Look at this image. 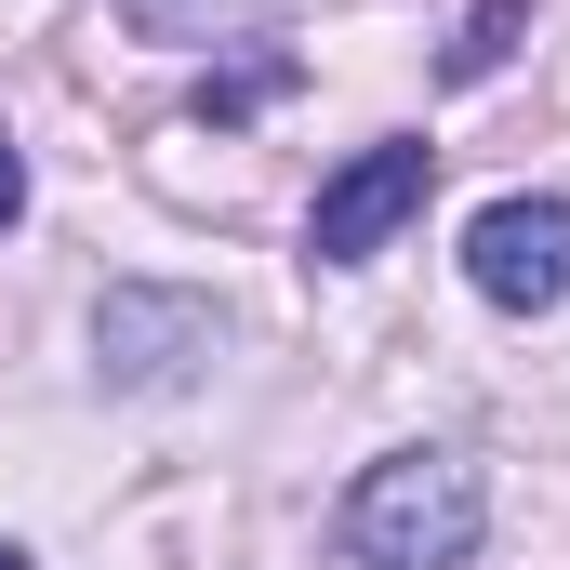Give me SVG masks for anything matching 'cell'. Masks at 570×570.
<instances>
[{"mask_svg": "<svg viewBox=\"0 0 570 570\" xmlns=\"http://www.w3.org/2000/svg\"><path fill=\"white\" fill-rule=\"evenodd\" d=\"M425 186H438V146H412V134H385V146H358L332 186H318V213H305V253L318 266H372L412 213H425Z\"/></svg>", "mask_w": 570, "mask_h": 570, "instance_id": "cell-2", "label": "cell"}, {"mask_svg": "<svg viewBox=\"0 0 570 570\" xmlns=\"http://www.w3.org/2000/svg\"><path fill=\"white\" fill-rule=\"evenodd\" d=\"M107 13H120L134 40H239L266 0H107Z\"/></svg>", "mask_w": 570, "mask_h": 570, "instance_id": "cell-6", "label": "cell"}, {"mask_svg": "<svg viewBox=\"0 0 570 570\" xmlns=\"http://www.w3.org/2000/svg\"><path fill=\"white\" fill-rule=\"evenodd\" d=\"M478 531H491V491H478L464 451H385V464H358V491L332 518L345 570H464Z\"/></svg>", "mask_w": 570, "mask_h": 570, "instance_id": "cell-1", "label": "cell"}, {"mask_svg": "<svg viewBox=\"0 0 570 570\" xmlns=\"http://www.w3.org/2000/svg\"><path fill=\"white\" fill-rule=\"evenodd\" d=\"M518 40H531V0H478V13L451 27V53H438V67H451V80H491Z\"/></svg>", "mask_w": 570, "mask_h": 570, "instance_id": "cell-7", "label": "cell"}, {"mask_svg": "<svg viewBox=\"0 0 570 570\" xmlns=\"http://www.w3.org/2000/svg\"><path fill=\"white\" fill-rule=\"evenodd\" d=\"M226 345V305L213 292H146V279H120L107 305H94V358H107V385H186L199 358Z\"/></svg>", "mask_w": 570, "mask_h": 570, "instance_id": "cell-3", "label": "cell"}, {"mask_svg": "<svg viewBox=\"0 0 570 570\" xmlns=\"http://www.w3.org/2000/svg\"><path fill=\"white\" fill-rule=\"evenodd\" d=\"M0 570H27V558H13V544H0Z\"/></svg>", "mask_w": 570, "mask_h": 570, "instance_id": "cell-9", "label": "cell"}, {"mask_svg": "<svg viewBox=\"0 0 570 570\" xmlns=\"http://www.w3.org/2000/svg\"><path fill=\"white\" fill-rule=\"evenodd\" d=\"M27 213V159H13V134H0V226Z\"/></svg>", "mask_w": 570, "mask_h": 570, "instance_id": "cell-8", "label": "cell"}, {"mask_svg": "<svg viewBox=\"0 0 570 570\" xmlns=\"http://www.w3.org/2000/svg\"><path fill=\"white\" fill-rule=\"evenodd\" d=\"M292 80H305V67H292L279 40H266V53H239V67H213V80H199V120L226 134V120H253V107H279Z\"/></svg>", "mask_w": 570, "mask_h": 570, "instance_id": "cell-5", "label": "cell"}, {"mask_svg": "<svg viewBox=\"0 0 570 570\" xmlns=\"http://www.w3.org/2000/svg\"><path fill=\"white\" fill-rule=\"evenodd\" d=\"M464 279H478V305H504V318L570 305V199H491L464 226Z\"/></svg>", "mask_w": 570, "mask_h": 570, "instance_id": "cell-4", "label": "cell"}]
</instances>
